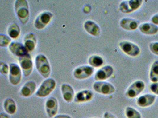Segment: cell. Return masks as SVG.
I'll return each instance as SVG.
<instances>
[{
  "label": "cell",
  "instance_id": "cell-29",
  "mask_svg": "<svg viewBox=\"0 0 158 118\" xmlns=\"http://www.w3.org/2000/svg\"><path fill=\"white\" fill-rule=\"evenodd\" d=\"M10 72V67L1 61L0 63V72L2 75H7Z\"/></svg>",
  "mask_w": 158,
  "mask_h": 118
},
{
  "label": "cell",
  "instance_id": "cell-12",
  "mask_svg": "<svg viewBox=\"0 0 158 118\" xmlns=\"http://www.w3.org/2000/svg\"><path fill=\"white\" fill-rule=\"evenodd\" d=\"M58 100L54 97L48 98L45 102V110L47 115L50 118H53L57 115L58 112Z\"/></svg>",
  "mask_w": 158,
  "mask_h": 118
},
{
  "label": "cell",
  "instance_id": "cell-30",
  "mask_svg": "<svg viewBox=\"0 0 158 118\" xmlns=\"http://www.w3.org/2000/svg\"><path fill=\"white\" fill-rule=\"evenodd\" d=\"M149 50L153 54L158 56V42H152L149 44Z\"/></svg>",
  "mask_w": 158,
  "mask_h": 118
},
{
  "label": "cell",
  "instance_id": "cell-6",
  "mask_svg": "<svg viewBox=\"0 0 158 118\" xmlns=\"http://www.w3.org/2000/svg\"><path fill=\"white\" fill-rule=\"evenodd\" d=\"M93 88L97 93L104 95H110L115 92V87L107 81H95L94 83Z\"/></svg>",
  "mask_w": 158,
  "mask_h": 118
},
{
  "label": "cell",
  "instance_id": "cell-23",
  "mask_svg": "<svg viewBox=\"0 0 158 118\" xmlns=\"http://www.w3.org/2000/svg\"><path fill=\"white\" fill-rule=\"evenodd\" d=\"M3 107L6 113L10 115H15L17 109L16 103L12 98H7L4 102Z\"/></svg>",
  "mask_w": 158,
  "mask_h": 118
},
{
  "label": "cell",
  "instance_id": "cell-21",
  "mask_svg": "<svg viewBox=\"0 0 158 118\" xmlns=\"http://www.w3.org/2000/svg\"><path fill=\"white\" fill-rule=\"evenodd\" d=\"M37 85L33 81H27L20 89V94L24 97H29L36 92Z\"/></svg>",
  "mask_w": 158,
  "mask_h": 118
},
{
  "label": "cell",
  "instance_id": "cell-25",
  "mask_svg": "<svg viewBox=\"0 0 158 118\" xmlns=\"http://www.w3.org/2000/svg\"><path fill=\"white\" fill-rule=\"evenodd\" d=\"M88 62L89 65V66H91L93 67H100L102 66L104 63V60L102 57H101L100 56L98 55H93L91 56L88 60Z\"/></svg>",
  "mask_w": 158,
  "mask_h": 118
},
{
  "label": "cell",
  "instance_id": "cell-33",
  "mask_svg": "<svg viewBox=\"0 0 158 118\" xmlns=\"http://www.w3.org/2000/svg\"><path fill=\"white\" fill-rule=\"evenodd\" d=\"M103 118H117L115 117L114 115H113L112 113H111L110 112H106L104 113Z\"/></svg>",
  "mask_w": 158,
  "mask_h": 118
},
{
  "label": "cell",
  "instance_id": "cell-28",
  "mask_svg": "<svg viewBox=\"0 0 158 118\" xmlns=\"http://www.w3.org/2000/svg\"><path fill=\"white\" fill-rule=\"evenodd\" d=\"M11 43V38L5 34H0V46L1 47H6Z\"/></svg>",
  "mask_w": 158,
  "mask_h": 118
},
{
  "label": "cell",
  "instance_id": "cell-17",
  "mask_svg": "<svg viewBox=\"0 0 158 118\" xmlns=\"http://www.w3.org/2000/svg\"><path fill=\"white\" fill-rule=\"evenodd\" d=\"M156 96L152 94H145L139 97L137 99V104L141 108L149 107L155 103Z\"/></svg>",
  "mask_w": 158,
  "mask_h": 118
},
{
  "label": "cell",
  "instance_id": "cell-9",
  "mask_svg": "<svg viewBox=\"0 0 158 118\" xmlns=\"http://www.w3.org/2000/svg\"><path fill=\"white\" fill-rule=\"evenodd\" d=\"M22 70L18 65L12 63L10 65L9 81L13 85H18L22 81Z\"/></svg>",
  "mask_w": 158,
  "mask_h": 118
},
{
  "label": "cell",
  "instance_id": "cell-15",
  "mask_svg": "<svg viewBox=\"0 0 158 118\" xmlns=\"http://www.w3.org/2000/svg\"><path fill=\"white\" fill-rule=\"evenodd\" d=\"M139 22L133 18H123L120 22V26L126 31H135L139 28Z\"/></svg>",
  "mask_w": 158,
  "mask_h": 118
},
{
  "label": "cell",
  "instance_id": "cell-14",
  "mask_svg": "<svg viewBox=\"0 0 158 118\" xmlns=\"http://www.w3.org/2000/svg\"><path fill=\"white\" fill-rule=\"evenodd\" d=\"M9 50L14 56L21 57L27 54L29 52L25 47L24 44L19 42H11V43L8 46Z\"/></svg>",
  "mask_w": 158,
  "mask_h": 118
},
{
  "label": "cell",
  "instance_id": "cell-31",
  "mask_svg": "<svg viewBox=\"0 0 158 118\" xmlns=\"http://www.w3.org/2000/svg\"><path fill=\"white\" fill-rule=\"evenodd\" d=\"M151 92H153L155 95L158 96V82L152 83L150 86Z\"/></svg>",
  "mask_w": 158,
  "mask_h": 118
},
{
  "label": "cell",
  "instance_id": "cell-20",
  "mask_svg": "<svg viewBox=\"0 0 158 118\" xmlns=\"http://www.w3.org/2000/svg\"><path fill=\"white\" fill-rule=\"evenodd\" d=\"M139 31L144 34L148 36L155 35L158 33V26L152 22H144L140 24Z\"/></svg>",
  "mask_w": 158,
  "mask_h": 118
},
{
  "label": "cell",
  "instance_id": "cell-19",
  "mask_svg": "<svg viewBox=\"0 0 158 118\" xmlns=\"http://www.w3.org/2000/svg\"><path fill=\"white\" fill-rule=\"evenodd\" d=\"M61 93L65 102L70 103L74 100L75 92L72 86L67 83H64L61 86Z\"/></svg>",
  "mask_w": 158,
  "mask_h": 118
},
{
  "label": "cell",
  "instance_id": "cell-24",
  "mask_svg": "<svg viewBox=\"0 0 158 118\" xmlns=\"http://www.w3.org/2000/svg\"><path fill=\"white\" fill-rule=\"evenodd\" d=\"M8 36L13 39H17L20 36L21 30L19 26L16 23H13L8 27L7 30Z\"/></svg>",
  "mask_w": 158,
  "mask_h": 118
},
{
  "label": "cell",
  "instance_id": "cell-10",
  "mask_svg": "<svg viewBox=\"0 0 158 118\" xmlns=\"http://www.w3.org/2000/svg\"><path fill=\"white\" fill-rule=\"evenodd\" d=\"M145 83L143 81L138 80L130 85L126 92V96L129 98H135L139 96L145 88Z\"/></svg>",
  "mask_w": 158,
  "mask_h": 118
},
{
  "label": "cell",
  "instance_id": "cell-7",
  "mask_svg": "<svg viewBox=\"0 0 158 118\" xmlns=\"http://www.w3.org/2000/svg\"><path fill=\"white\" fill-rule=\"evenodd\" d=\"M53 17V15L49 11H44L38 15L35 20L34 26L38 30L44 29Z\"/></svg>",
  "mask_w": 158,
  "mask_h": 118
},
{
  "label": "cell",
  "instance_id": "cell-27",
  "mask_svg": "<svg viewBox=\"0 0 158 118\" xmlns=\"http://www.w3.org/2000/svg\"><path fill=\"white\" fill-rule=\"evenodd\" d=\"M125 115L127 118H142L141 113L136 109L130 106L126 108Z\"/></svg>",
  "mask_w": 158,
  "mask_h": 118
},
{
  "label": "cell",
  "instance_id": "cell-13",
  "mask_svg": "<svg viewBox=\"0 0 158 118\" xmlns=\"http://www.w3.org/2000/svg\"><path fill=\"white\" fill-rule=\"evenodd\" d=\"M114 73V69L111 66L107 65L100 68L95 74L96 81H104L111 77Z\"/></svg>",
  "mask_w": 158,
  "mask_h": 118
},
{
  "label": "cell",
  "instance_id": "cell-1",
  "mask_svg": "<svg viewBox=\"0 0 158 118\" xmlns=\"http://www.w3.org/2000/svg\"><path fill=\"white\" fill-rule=\"evenodd\" d=\"M15 10L18 19L23 24L29 22L30 17L29 4L26 0H17L15 1Z\"/></svg>",
  "mask_w": 158,
  "mask_h": 118
},
{
  "label": "cell",
  "instance_id": "cell-4",
  "mask_svg": "<svg viewBox=\"0 0 158 118\" xmlns=\"http://www.w3.org/2000/svg\"><path fill=\"white\" fill-rule=\"evenodd\" d=\"M143 2L142 0L123 1L119 5L120 11L124 14H130L137 10Z\"/></svg>",
  "mask_w": 158,
  "mask_h": 118
},
{
  "label": "cell",
  "instance_id": "cell-26",
  "mask_svg": "<svg viewBox=\"0 0 158 118\" xmlns=\"http://www.w3.org/2000/svg\"><path fill=\"white\" fill-rule=\"evenodd\" d=\"M149 79L152 83L158 82V60L155 61L151 66Z\"/></svg>",
  "mask_w": 158,
  "mask_h": 118
},
{
  "label": "cell",
  "instance_id": "cell-5",
  "mask_svg": "<svg viewBox=\"0 0 158 118\" xmlns=\"http://www.w3.org/2000/svg\"><path fill=\"white\" fill-rule=\"evenodd\" d=\"M120 49L127 56L135 57L140 54V49L137 45L129 41H123L118 44Z\"/></svg>",
  "mask_w": 158,
  "mask_h": 118
},
{
  "label": "cell",
  "instance_id": "cell-18",
  "mask_svg": "<svg viewBox=\"0 0 158 118\" xmlns=\"http://www.w3.org/2000/svg\"><path fill=\"white\" fill-rule=\"evenodd\" d=\"M84 29L89 34L94 37H98L100 35V27L92 20H87L84 22Z\"/></svg>",
  "mask_w": 158,
  "mask_h": 118
},
{
  "label": "cell",
  "instance_id": "cell-32",
  "mask_svg": "<svg viewBox=\"0 0 158 118\" xmlns=\"http://www.w3.org/2000/svg\"><path fill=\"white\" fill-rule=\"evenodd\" d=\"M151 22L152 23L155 24L156 26H158V13L156 14L153 15L151 18Z\"/></svg>",
  "mask_w": 158,
  "mask_h": 118
},
{
  "label": "cell",
  "instance_id": "cell-36",
  "mask_svg": "<svg viewBox=\"0 0 158 118\" xmlns=\"http://www.w3.org/2000/svg\"><path fill=\"white\" fill-rule=\"evenodd\" d=\"M0 118H10V116L8 114H6L5 113H1L0 114Z\"/></svg>",
  "mask_w": 158,
  "mask_h": 118
},
{
  "label": "cell",
  "instance_id": "cell-16",
  "mask_svg": "<svg viewBox=\"0 0 158 118\" xmlns=\"http://www.w3.org/2000/svg\"><path fill=\"white\" fill-rule=\"evenodd\" d=\"M93 92L89 90H82L78 92L74 97L76 103H85L91 101L93 98Z\"/></svg>",
  "mask_w": 158,
  "mask_h": 118
},
{
  "label": "cell",
  "instance_id": "cell-37",
  "mask_svg": "<svg viewBox=\"0 0 158 118\" xmlns=\"http://www.w3.org/2000/svg\"></svg>",
  "mask_w": 158,
  "mask_h": 118
},
{
  "label": "cell",
  "instance_id": "cell-35",
  "mask_svg": "<svg viewBox=\"0 0 158 118\" xmlns=\"http://www.w3.org/2000/svg\"><path fill=\"white\" fill-rule=\"evenodd\" d=\"M91 6H86L84 8V13H88L91 11Z\"/></svg>",
  "mask_w": 158,
  "mask_h": 118
},
{
  "label": "cell",
  "instance_id": "cell-3",
  "mask_svg": "<svg viewBox=\"0 0 158 118\" xmlns=\"http://www.w3.org/2000/svg\"><path fill=\"white\" fill-rule=\"evenodd\" d=\"M56 86V81L53 78L45 79L36 92V96L39 97H46L50 95Z\"/></svg>",
  "mask_w": 158,
  "mask_h": 118
},
{
  "label": "cell",
  "instance_id": "cell-22",
  "mask_svg": "<svg viewBox=\"0 0 158 118\" xmlns=\"http://www.w3.org/2000/svg\"><path fill=\"white\" fill-rule=\"evenodd\" d=\"M23 41L28 52H31L35 50L37 44V39L35 34L30 33L26 34L23 39Z\"/></svg>",
  "mask_w": 158,
  "mask_h": 118
},
{
  "label": "cell",
  "instance_id": "cell-8",
  "mask_svg": "<svg viewBox=\"0 0 158 118\" xmlns=\"http://www.w3.org/2000/svg\"><path fill=\"white\" fill-rule=\"evenodd\" d=\"M18 60L24 76L25 77H28L32 73L33 69V63L31 56L27 54L23 57H19Z\"/></svg>",
  "mask_w": 158,
  "mask_h": 118
},
{
  "label": "cell",
  "instance_id": "cell-11",
  "mask_svg": "<svg viewBox=\"0 0 158 118\" xmlns=\"http://www.w3.org/2000/svg\"><path fill=\"white\" fill-rule=\"evenodd\" d=\"M94 69L93 67L84 65L78 67L75 69L73 75L76 79L84 80L91 77L94 73Z\"/></svg>",
  "mask_w": 158,
  "mask_h": 118
},
{
  "label": "cell",
  "instance_id": "cell-2",
  "mask_svg": "<svg viewBox=\"0 0 158 118\" xmlns=\"http://www.w3.org/2000/svg\"><path fill=\"white\" fill-rule=\"evenodd\" d=\"M35 66L39 73L43 77L48 79L51 73V67L48 59L43 54H39L35 58Z\"/></svg>",
  "mask_w": 158,
  "mask_h": 118
},
{
  "label": "cell",
  "instance_id": "cell-34",
  "mask_svg": "<svg viewBox=\"0 0 158 118\" xmlns=\"http://www.w3.org/2000/svg\"><path fill=\"white\" fill-rule=\"evenodd\" d=\"M53 118H72L68 115H57Z\"/></svg>",
  "mask_w": 158,
  "mask_h": 118
}]
</instances>
